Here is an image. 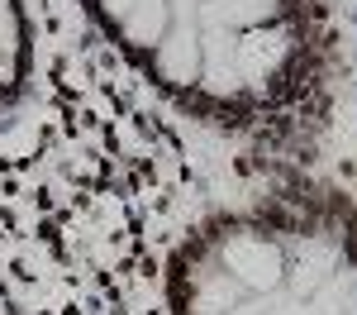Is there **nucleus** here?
<instances>
[{
  "mask_svg": "<svg viewBox=\"0 0 357 315\" xmlns=\"http://www.w3.org/2000/svg\"><path fill=\"white\" fill-rule=\"evenodd\" d=\"M119 53L181 110L267 124L319 77L314 0H82Z\"/></svg>",
  "mask_w": 357,
  "mask_h": 315,
  "instance_id": "f257e3e1",
  "label": "nucleus"
},
{
  "mask_svg": "<svg viewBox=\"0 0 357 315\" xmlns=\"http://www.w3.org/2000/svg\"><path fill=\"white\" fill-rule=\"evenodd\" d=\"M33 77V29L24 0H0V110H10Z\"/></svg>",
  "mask_w": 357,
  "mask_h": 315,
  "instance_id": "f03ea898",
  "label": "nucleus"
}]
</instances>
